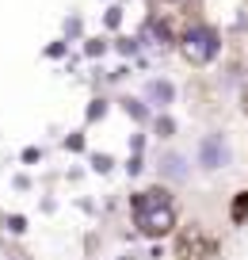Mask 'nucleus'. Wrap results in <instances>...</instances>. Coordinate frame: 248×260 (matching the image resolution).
Returning a JSON list of instances; mask_svg holds the SVG:
<instances>
[{
    "instance_id": "1",
    "label": "nucleus",
    "mask_w": 248,
    "mask_h": 260,
    "mask_svg": "<svg viewBox=\"0 0 248 260\" xmlns=\"http://www.w3.org/2000/svg\"><path fill=\"white\" fill-rule=\"evenodd\" d=\"M134 218H137V230L149 237H160L176 226V211H172V199L164 187H149L134 199Z\"/></svg>"
},
{
    "instance_id": "2",
    "label": "nucleus",
    "mask_w": 248,
    "mask_h": 260,
    "mask_svg": "<svg viewBox=\"0 0 248 260\" xmlns=\"http://www.w3.org/2000/svg\"><path fill=\"white\" fill-rule=\"evenodd\" d=\"M218 35H214V27H191V31L184 35V57L191 65H206L210 57L218 54Z\"/></svg>"
},
{
    "instance_id": "3",
    "label": "nucleus",
    "mask_w": 248,
    "mask_h": 260,
    "mask_svg": "<svg viewBox=\"0 0 248 260\" xmlns=\"http://www.w3.org/2000/svg\"><path fill=\"white\" fill-rule=\"evenodd\" d=\"M199 161L206 165V169H218V165H225V161H229V146H225V138H222V134H210V138L202 142Z\"/></svg>"
},
{
    "instance_id": "4",
    "label": "nucleus",
    "mask_w": 248,
    "mask_h": 260,
    "mask_svg": "<svg viewBox=\"0 0 248 260\" xmlns=\"http://www.w3.org/2000/svg\"><path fill=\"white\" fill-rule=\"evenodd\" d=\"M149 100H153L157 107L172 104V84H168V81H149Z\"/></svg>"
},
{
    "instance_id": "5",
    "label": "nucleus",
    "mask_w": 248,
    "mask_h": 260,
    "mask_svg": "<svg viewBox=\"0 0 248 260\" xmlns=\"http://www.w3.org/2000/svg\"><path fill=\"white\" fill-rule=\"evenodd\" d=\"M164 172H168V176L172 180H184V157H176V153H172V157H164Z\"/></svg>"
},
{
    "instance_id": "6",
    "label": "nucleus",
    "mask_w": 248,
    "mask_h": 260,
    "mask_svg": "<svg viewBox=\"0 0 248 260\" xmlns=\"http://www.w3.org/2000/svg\"><path fill=\"white\" fill-rule=\"evenodd\" d=\"M244 214H248V195H244V199H240V203H237V211H233V218H237V222H244Z\"/></svg>"
}]
</instances>
